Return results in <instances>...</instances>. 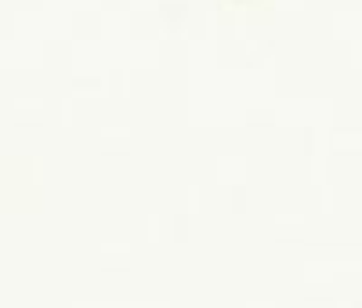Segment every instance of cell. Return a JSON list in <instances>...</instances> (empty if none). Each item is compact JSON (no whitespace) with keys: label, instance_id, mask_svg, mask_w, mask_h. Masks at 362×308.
Returning a JSON list of instances; mask_svg holds the SVG:
<instances>
[]
</instances>
